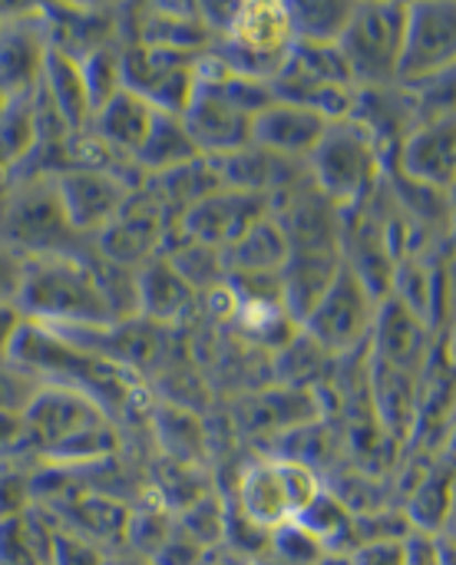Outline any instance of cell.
<instances>
[{"mask_svg": "<svg viewBox=\"0 0 456 565\" xmlns=\"http://www.w3.org/2000/svg\"><path fill=\"white\" fill-rule=\"evenodd\" d=\"M66 17H70V23H76V26H99V13L96 10H63ZM79 36H86V50L93 53V50H99V46H106V36H96L93 30H79Z\"/></svg>", "mask_w": 456, "mask_h": 565, "instance_id": "d590c367", "label": "cell"}, {"mask_svg": "<svg viewBox=\"0 0 456 565\" xmlns=\"http://www.w3.org/2000/svg\"><path fill=\"white\" fill-rule=\"evenodd\" d=\"M202 56L192 53H169V50H152V46H126L119 56L123 66V89L142 96L149 106L169 116H182L195 76H199Z\"/></svg>", "mask_w": 456, "mask_h": 565, "instance_id": "9c48e42d", "label": "cell"}, {"mask_svg": "<svg viewBox=\"0 0 456 565\" xmlns=\"http://www.w3.org/2000/svg\"><path fill=\"white\" fill-rule=\"evenodd\" d=\"M156 242H159V212L136 209L129 199L119 209V215L103 228V255L119 268L152 258Z\"/></svg>", "mask_w": 456, "mask_h": 565, "instance_id": "44dd1931", "label": "cell"}, {"mask_svg": "<svg viewBox=\"0 0 456 565\" xmlns=\"http://www.w3.org/2000/svg\"><path fill=\"white\" fill-rule=\"evenodd\" d=\"M126 199H129V185L123 179H116L113 172H103L96 166L93 169L76 166L56 179L60 212H63L66 225L76 232L106 228L119 215Z\"/></svg>", "mask_w": 456, "mask_h": 565, "instance_id": "4fadbf2b", "label": "cell"}, {"mask_svg": "<svg viewBox=\"0 0 456 565\" xmlns=\"http://www.w3.org/2000/svg\"><path fill=\"white\" fill-rule=\"evenodd\" d=\"M26 318L17 305H0V361H10V351L23 331Z\"/></svg>", "mask_w": 456, "mask_h": 565, "instance_id": "e575fe53", "label": "cell"}, {"mask_svg": "<svg viewBox=\"0 0 456 565\" xmlns=\"http://www.w3.org/2000/svg\"><path fill=\"white\" fill-rule=\"evenodd\" d=\"M404 26L407 3H364L351 10L338 50L358 89H384L397 83Z\"/></svg>", "mask_w": 456, "mask_h": 565, "instance_id": "52a82bcc", "label": "cell"}, {"mask_svg": "<svg viewBox=\"0 0 456 565\" xmlns=\"http://www.w3.org/2000/svg\"><path fill=\"white\" fill-rule=\"evenodd\" d=\"M219 63L245 79L272 83L288 50L295 46L291 17L285 3H238L219 30Z\"/></svg>", "mask_w": 456, "mask_h": 565, "instance_id": "5b68a950", "label": "cell"}, {"mask_svg": "<svg viewBox=\"0 0 456 565\" xmlns=\"http://www.w3.org/2000/svg\"><path fill=\"white\" fill-rule=\"evenodd\" d=\"M195 159H202V156H199L195 142L189 139L182 119L179 116H169V113H159L156 116V122L149 129V139L142 142V149L136 156V162L142 169H152L159 175L162 172H172L179 166H189Z\"/></svg>", "mask_w": 456, "mask_h": 565, "instance_id": "603a6c76", "label": "cell"}, {"mask_svg": "<svg viewBox=\"0 0 456 565\" xmlns=\"http://www.w3.org/2000/svg\"><path fill=\"white\" fill-rule=\"evenodd\" d=\"M272 215V199L255 195V192H238V189H215L195 205L185 209L182 215V235L185 242H199L209 248H232L248 228H255L262 218Z\"/></svg>", "mask_w": 456, "mask_h": 565, "instance_id": "8fae6325", "label": "cell"}, {"mask_svg": "<svg viewBox=\"0 0 456 565\" xmlns=\"http://www.w3.org/2000/svg\"><path fill=\"white\" fill-rule=\"evenodd\" d=\"M272 103L275 96L268 83L245 79L225 70L215 56H202L195 89L179 119L199 156H229L248 146L252 119Z\"/></svg>", "mask_w": 456, "mask_h": 565, "instance_id": "6da1fadb", "label": "cell"}, {"mask_svg": "<svg viewBox=\"0 0 456 565\" xmlns=\"http://www.w3.org/2000/svg\"><path fill=\"white\" fill-rule=\"evenodd\" d=\"M374 295L348 265H341L331 288L301 321V334H308L325 354H344L358 348V341L374 328Z\"/></svg>", "mask_w": 456, "mask_h": 565, "instance_id": "ba28073f", "label": "cell"}, {"mask_svg": "<svg viewBox=\"0 0 456 565\" xmlns=\"http://www.w3.org/2000/svg\"><path fill=\"white\" fill-rule=\"evenodd\" d=\"M404 565H450V553L441 546L431 533H411L404 536Z\"/></svg>", "mask_w": 456, "mask_h": 565, "instance_id": "1f68e13d", "label": "cell"}, {"mask_svg": "<svg viewBox=\"0 0 456 565\" xmlns=\"http://www.w3.org/2000/svg\"><path fill=\"white\" fill-rule=\"evenodd\" d=\"M36 89L50 103V109L56 113V119L63 122L66 132L76 136L83 126H89L93 106H89V93H86V83H83V73H79V60H73L63 50L50 46Z\"/></svg>", "mask_w": 456, "mask_h": 565, "instance_id": "ac0fdd59", "label": "cell"}, {"mask_svg": "<svg viewBox=\"0 0 456 565\" xmlns=\"http://www.w3.org/2000/svg\"><path fill=\"white\" fill-rule=\"evenodd\" d=\"M272 550L282 565H321L331 553L301 526V523H288L282 530L272 533Z\"/></svg>", "mask_w": 456, "mask_h": 565, "instance_id": "f1b7e54d", "label": "cell"}, {"mask_svg": "<svg viewBox=\"0 0 456 565\" xmlns=\"http://www.w3.org/2000/svg\"><path fill=\"white\" fill-rule=\"evenodd\" d=\"M268 89L278 103L315 109L328 122L348 119L358 96L338 43H295Z\"/></svg>", "mask_w": 456, "mask_h": 565, "instance_id": "3957f363", "label": "cell"}, {"mask_svg": "<svg viewBox=\"0 0 456 565\" xmlns=\"http://www.w3.org/2000/svg\"><path fill=\"white\" fill-rule=\"evenodd\" d=\"M258 565H282L278 559H258Z\"/></svg>", "mask_w": 456, "mask_h": 565, "instance_id": "f35d334b", "label": "cell"}, {"mask_svg": "<svg viewBox=\"0 0 456 565\" xmlns=\"http://www.w3.org/2000/svg\"><path fill=\"white\" fill-rule=\"evenodd\" d=\"M325 493L318 473L298 460H258L238 477V516L262 533L298 523Z\"/></svg>", "mask_w": 456, "mask_h": 565, "instance_id": "277c9868", "label": "cell"}, {"mask_svg": "<svg viewBox=\"0 0 456 565\" xmlns=\"http://www.w3.org/2000/svg\"><path fill=\"white\" fill-rule=\"evenodd\" d=\"M311 185L341 212L364 202L378 182L381 159L371 136L354 119H338L328 126L315 152L308 156Z\"/></svg>", "mask_w": 456, "mask_h": 565, "instance_id": "8992f818", "label": "cell"}, {"mask_svg": "<svg viewBox=\"0 0 456 565\" xmlns=\"http://www.w3.org/2000/svg\"><path fill=\"white\" fill-rule=\"evenodd\" d=\"M50 33L40 10H20L0 23V96L30 99L43 76Z\"/></svg>", "mask_w": 456, "mask_h": 565, "instance_id": "7c38bea8", "label": "cell"}, {"mask_svg": "<svg viewBox=\"0 0 456 565\" xmlns=\"http://www.w3.org/2000/svg\"><path fill=\"white\" fill-rule=\"evenodd\" d=\"M321 565H354V559L351 556H328Z\"/></svg>", "mask_w": 456, "mask_h": 565, "instance_id": "74e56055", "label": "cell"}, {"mask_svg": "<svg viewBox=\"0 0 456 565\" xmlns=\"http://www.w3.org/2000/svg\"><path fill=\"white\" fill-rule=\"evenodd\" d=\"M450 503H454V483H450V470L447 473H434L427 477L414 500H411V520L417 526V533H431L437 536L444 530V523L450 520Z\"/></svg>", "mask_w": 456, "mask_h": 565, "instance_id": "4316f807", "label": "cell"}, {"mask_svg": "<svg viewBox=\"0 0 456 565\" xmlns=\"http://www.w3.org/2000/svg\"><path fill=\"white\" fill-rule=\"evenodd\" d=\"M354 565H404V540H371L354 553Z\"/></svg>", "mask_w": 456, "mask_h": 565, "instance_id": "d6a6232c", "label": "cell"}, {"mask_svg": "<svg viewBox=\"0 0 456 565\" xmlns=\"http://www.w3.org/2000/svg\"><path fill=\"white\" fill-rule=\"evenodd\" d=\"M53 533H40L30 513L0 520V565H50Z\"/></svg>", "mask_w": 456, "mask_h": 565, "instance_id": "d4e9b609", "label": "cell"}, {"mask_svg": "<svg viewBox=\"0 0 456 565\" xmlns=\"http://www.w3.org/2000/svg\"><path fill=\"white\" fill-rule=\"evenodd\" d=\"M291 17L295 43H338L348 20L351 3H285Z\"/></svg>", "mask_w": 456, "mask_h": 565, "instance_id": "cb8c5ba5", "label": "cell"}, {"mask_svg": "<svg viewBox=\"0 0 456 565\" xmlns=\"http://www.w3.org/2000/svg\"><path fill=\"white\" fill-rule=\"evenodd\" d=\"M288 258V242L278 222L268 215L248 228L232 248H225V265L232 275H278Z\"/></svg>", "mask_w": 456, "mask_h": 565, "instance_id": "7402d4cb", "label": "cell"}, {"mask_svg": "<svg viewBox=\"0 0 456 565\" xmlns=\"http://www.w3.org/2000/svg\"><path fill=\"white\" fill-rule=\"evenodd\" d=\"M36 136H40V126L33 116V103L30 99L7 103V109L0 113V172L23 162L26 152L36 146Z\"/></svg>", "mask_w": 456, "mask_h": 565, "instance_id": "484cf974", "label": "cell"}, {"mask_svg": "<svg viewBox=\"0 0 456 565\" xmlns=\"http://www.w3.org/2000/svg\"><path fill=\"white\" fill-rule=\"evenodd\" d=\"M17 308L30 324L56 328H106L113 324L99 278L83 262L63 255H36L23 262Z\"/></svg>", "mask_w": 456, "mask_h": 565, "instance_id": "7a4b0ae2", "label": "cell"}, {"mask_svg": "<svg viewBox=\"0 0 456 565\" xmlns=\"http://www.w3.org/2000/svg\"><path fill=\"white\" fill-rule=\"evenodd\" d=\"M23 281V262L10 252H0V305H17Z\"/></svg>", "mask_w": 456, "mask_h": 565, "instance_id": "836d02e7", "label": "cell"}, {"mask_svg": "<svg viewBox=\"0 0 456 565\" xmlns=\"http://www.w3.org/2000/svg\"><path fill=\"white\" fill-rule=\"evenodd\" d=\"M328 119L315 109L305 106H291V103H272L265 106L255 119H252V136L248 146L265 149L278 159H301L311 156L315 146L321 142V136L328 132Z\"/></svg>", "mask_w": 456, "mask_h": 565, "instance_id": "9a60e30c", "label": "cell"}, {"mask_svg": "<svg viewBox=\"0 0 456 565\" xmlns=\"http://www.w3.org/2000/svg\"><path fill=\"white\" fill-rule=\"evenodd\" d=\"M401 169L431 192L454 189V116L421 122L401 142Z\"/></svg>", "mask_w": 456, "mask_h": 565, "instance_id": "2e32d148", "label": "cell"}, {"mask_svg": "<svg viewBox=\"0 0 456 565\" xmlns=\"http://www.w3.org/2000/svg\"><path fill=\"white\" fill-rule=\"evenodd\" d=\"M50 565H103V556L89 540H83L76 533H53Z\"/></svg>", "mask_w": 456, "mask_h": 565, "instance_id": "4dcf8cb0", "label": "cell"}, {"mask_svg": "<svg viewBox=\"0 0 456 565\" xmlns=\"http://www.w3.org/2000/svg\"><path fill=\"white\" fill-rule=\"evenodd\" d=\"M454 3H417L407 7L404 46L397 63V83L414 89L454 70L456 33Z\"/></svg>", "mask_w": 456, "mask_h": 565, "instance_id": "30bf717a", "label": "cell"}, {"mask_svg": "<svg viewBox=\"0 0 456 565\" xmlns=\"http://www.w3.org/2000/svg\"><path fill=\"white\" fill-rule=\"evenodd\" d=\"M40 391V381L13 361H0V411L23 414L30 397Z\"/></svg>", "mask_w": 456, "mask_h": 565, "instance_id": "f546056e", "label": "cell"}, {"mask_svg": "<svg viewBox=\"0 0 456 565\" xmlns=\"http://www.w3.org/2000/svg\"><path fill=\"white\" fill-rule=\"evenodd\" d=\"M20 420H23V434H33L50 454L66 440L79 437L83 430L103 424V411L86 394L66 387H40L23 407Z\"/></svg>", "mask_w": 456, "mask_h": 565, "instance_id": "5bb4252c", "label": "cell"}, {"mask_svg": "<svg viewBox=\"0 0 456 565\" xmlns=\"http://www.w3.org/2000/svg\"><path fill=\"white\" fill-rule=\"evenodd\" d=\"M23 437V420H20V414H3L0 411V450H7L13 440H20Z\"/></svg>", "mask_w": 456, "mask_h": 565, "instance_id": "8d00e7d4", "label": "cell"}, {"mask_svg": "<svg viewBox=\"0 0 456 565\" xmlns=\"http://www.w3.org/2000/svg\"><path fill=\"white\" fill-rule=\"evenodd\" d=\"M159 109L149 106L142 96L129 93V89H119L113 93L96 113H93V139L109 149V152H119V156H139L142 142L149 139V129L156 122Z\"/></svg>", "mask_w": 456, "mask_h": 565, "instance_id": "e0dca14e", "label": "cell"}, {"mask_svg": "<svg viewBox=\"0 0 456 565\" xmlns=\"http://www.w3.org/2000/svg\"><path fill=\"white\" fill-rule=\"evenodd\" d=\"M192 298L195 291L179 278L169 258H149L136 275V311L152 321H179L189 311Z\"/></svg>", "mask_w": 456, "mask_h": 565, "instance_id": "ffe728a7", "label": "cell"}, {"mask_svg": "<svg viewBox=\"0 0 456 565\" xmlns=\"http://www.w3.org/2000/svg\"><path fill=\"white\" fill-rule=\"evenodd\" d=\"M374 324H378V361H384L404 374H414L427 351L421 318L394 298L384 305V311L374 318Z\"/></svg>", "mask_w": 456, "mask_h": 565, "instance_id": "d6986e66", "label": "cell"}, {"mask_svg": "<svg viewBox=\"0 0 456 565\" xmlns=\"http://www.w3.org/2000/svg\"><path fill=\"white\" fill-rule=\"evenodd\" d=\"M119 56L123 50H113L109 43L86 53L79 60V73H83V83H86V93H89V106L93 113L113 96L123 89V66H119Z\"/></svg>", "mask_w": 456, "mask_h": 565, "instance_id": "83f0119b", "label": "cell"}]
</instances>
